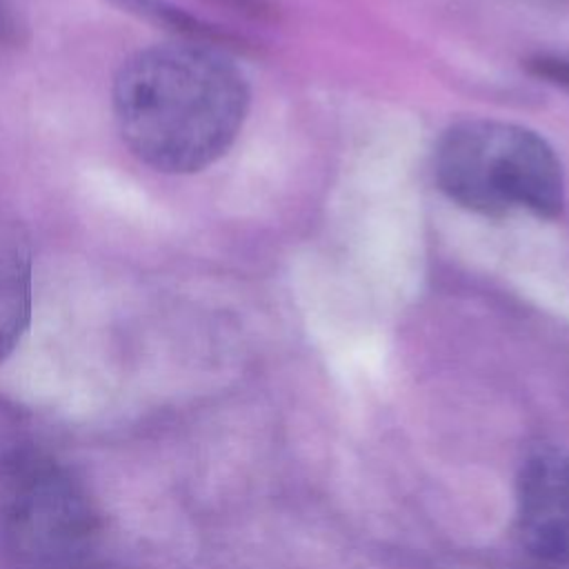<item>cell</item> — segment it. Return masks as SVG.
I'll list each match as a JSON object with an SVG mask.
<instances>
[{"mask_svg": "<svg viewBox=\"0 0 569 569\" xmlns=\"http://www.w3.org/2000/svg\"><path fill=\"white\" fill-rule=\"evenodd\" d=\"M433 173L449 200L482 216L556 218L565 207L560 158L540 133L516 122L451 124L436 142Z\"/></svg>", "mask_w": 569, "mask_h": 569, "instance_id": "2", "label": "cell"}, {"mask_svg": "<svg viewBox=\"0 0 569 569\" xmlns=\"http://www.w3.org/2000/svg\"><path fill=\"white\" fill-rule=\"evenodd\" d=\"M100 533L89 491L62 462L33 449L4 460L0 540L16 569H84Z\"/></svg>", "mask_w": 569, "mask_h": 569, "instance_id": "3", "label": "cell"}, {"mask_svg": "<svg viewBox=\"0 0 569 569\" xmlns=\"http://www.w3.org/2000/svg\"><path fill=\"white\" fill-rule=\"evenodd\" d=\"M111 102L127 149L153 171L182 176L231 149L247 120L249 87L222 49L176 40L129 56Z\"/></svg>", "mask_w": 569, "mask_h": 569, "instance_id": "1", "label": "cell"}, {"mask_svg": "<svg viewBox=\"0 0 569 569\" xmlns=\"http://www.w3.org/2000/svg\"><path fill=\"white\" fill-rule=\"evenodd\" d=\"M516 529L531 556L569 565V456L538 451L527 458L518 476Z\"/></svg>", "mask_w": 569, "mask_h": 569, "instance_id": "4", "label": "cell"}, {"mask_svg": "<svg viewBox=\"0 0 569 569\" xmlns=\"http://www.w3.org/2000/svg\"><path fill=\"white\" fill-rule=\"evenodd\" d=\"M204 2H211L216 7H222L233 13H242V16H262L264 11H269L264 0H204Z\"/></svg>", "mask_w": 569, "mask_h": 569, "instance_id": "7", "label": "cell"}, {"mask_svg": "<svg viewBox=\"0 0 569 569\" xmlns=\"http://www.w3.org/2000/svg\"><path fill=\"white\" fill-rule=\"evenodd\" d=\"M109 2L131 13L138 20H144L149 24H156L158 29L173 33L184 42H200V44L222 49L227 47V42L233 40L229 33L211 27L198 16H191L189 11L171 4L169 0H109Z\"/></svg>", "mask_w": 569, "mask_h": 569, "instance_id": "5", "label": "cell"}, {"mask_svg": "<svg viewBox=\"0 0 569 569\" xmlns=\"http://www.w3.org/2000/svg\"><path fill=\"white\" fill-rule=\"evenodd\" d=\"M11 349H13V347H11V345H7V342L0 338V360H2Z\"/></svg>", "mask_w": 569, "mask_h": 569, "instance_id": "8", "label": "cell"}, {"mask_svg": "<svg viewBox=\"0 0 569 569\" xmlns=\"http://www.w3.org/2000/svg\"><path fill=\"white\" fill-rule=\"evenodd\" d=\"M533 71L542 78H549L556 84H562L569 89V60L562 58H538L531 62Z\"/></svg>", "mask_w": 569, "mask_h": 569, "instance_id": "6", "label": "cell"}]
</instances>
